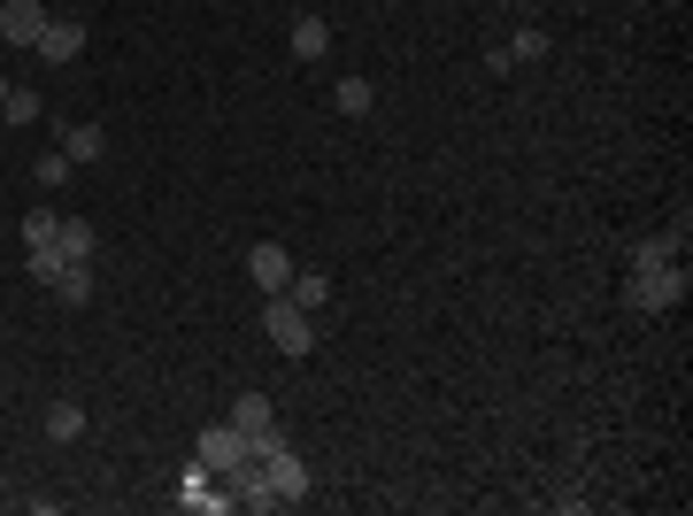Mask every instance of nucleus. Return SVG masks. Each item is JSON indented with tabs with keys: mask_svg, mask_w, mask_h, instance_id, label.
Returning a JSON list of instances; mask_svg holds the SVG:
<instances>
[{
	"mask_svg": "<svg viewBox=\"0 0 693 516\" xmlns=\"http://www.w3.org/2000/svg\"><path fill=\"white\" fill-rule=\"evenodd\" d=\"M70 171H77V163H70V155H62V147H54V155H39V185H70Z\"/></svg>",
	"mask_w": 693,
	"mask_h": 516,
	"instance_id": "412c9836",
	"label": "nucleus"
},
{
	"mask_svg": "<svg viewBox=\"0 0 693 516\" xmlns=\"http://www.w3.org/2000/svg\"><path fill=\"white\" fill-rule=\"evenodd\" d=\"M54 293H62V309H85V301H93V262H62Z\"/></svg>",
	"mask_w": 693,
	"mask_h": 516,
	"instance_id": "f8f14e48",
	"label": "nucleus"
},
{
	"mask_svg": "<svg viewBox=\"0 0 693 516\" xmlns=\"http://www.w3.org/2000/svg\"><path fill=\"white\" fill-rule=\"evenodd\" d=\"M231 424H239V432H270V424H278L270 393H239V401H231Z\"/></svg>",
	"mask_w": 693,
	"mask_h": 516,
	"instance_id": "4468645a",
	"label": "nucleus"
},
{
	"mask_svg": "<svg viewBox=\"0 0 693 516\" xmlns=\"http://www.w3.org/2000/svg\"><path fill=\"white\" fill-rule=\"evenodd\" d=\"M0 109H8V85H0Z\"/></svg>",
	"mask_w": 693,
	"mask_h": 516,
	"instance_id": "5701e85b",
	"label": "nucleus"
},
{
	"mask_svg": "<svg viewBox=\"0 0 693 516\" xmlns=\"http://www.w3.org/2000/svg\"><path fill=\"white\" fill-rule=\"evenodd\" d=\"M93 247H101V239H93V224H85V216H62L54 255H62V262H93Z\"/></svg>",
	"mask_w": 693,
	"mask_h": 516,
	"instance_id": "9d476101",
	"label": "nucleus"
},
{
	"mask_svg": "<svg viewBox=\"0 0 693 516\" xmlns=\"http://www.w3.org/2000/svg\"><path fill=\"white\" fill-rule=\"evenodd\" d=\"M624 301H632L640 317H671V309H686V262H655V270H632Z\"/></svg>",
	"mask_w": 693,
	"mask_h": 516,
	"instance_id": "f03ea898",
	"label": "nucleus"
},
{
	"mask_svg": "<svg viewBox=\"0 0 693 516\" xmlns=\"http://www.w3.org/2000/svg\"><path fill=\"white\" fill-rule=\"evenodd\" d=\"M262 332H270V347H278V354H293V362L317 347V324H309V309H301V301H286V293H270V309H262Z\"/></svg>",
	"mask_w": 693,
	"mask_h": 516,
	"instance_id": "7ed1b4c3",
	"label": "nucleus"
},
{
	"mask_svg": "<svg viewBox=\"0 0 693 516\" xmlns=\"http://www.w3.org/2000/svg\"><path fill=\"white\" fill-rule=\"evenodd\" d=\"M0 132H8V124H0Z\"/></svg>",
	"mask_w": 693,
	"mask_h": 516,
	"instance_id": "b1692460",
	"label": "nucleus"
},
{
	"mask_svg": "<svg viewBox=\"0 0 693 516\" xmlns=\"http://www.w3.org/2000/svg\"><path fill=\"white\" fill-rule=\"evenodd\" d=\"M39 31H46V0H0V39L8 47H39Z\"/></svg>",
	"mask_w": 693,
	"mask_h": 516,
	"instance_id": "0eeeda50",
	"label": "nucleus"
},
{
	"mask_svg": "<svg viewBox=\"0 0 693 516\" xmlns=\"http://www.w3.org/2000/svg\"><path fill=\"white\" fill-rule=\"evenodd\" d=\"M332 109H340V116H370V78H340Z\"/></svg>",
	"mask_w": 693,
	"mask_h": 516,
	"instance_id": "f3484780",
	"label": "nucleus"
},
{
	"mask_svg": "<svg viewBox=\"0 0 693 516\" xmlns=\"http://www.w3.org/2000/svg\"><path fill=\"white\" fill-rule=\"evenodd\" d=\"M0 124H8V132L39 124V93H31V85H8V109H0Z\"/></svg>",
	"mask_w": 693,
	"mask_h": 516,
	"instance_id": "dca6fc26",
	"label": "nucleus"
},
{
	"mask_svg": "<svg viewBox=\"0 0 693 516\" xmlns=\"http://www.w3.org/2000/svg\"><path fill=\"white\" fill-rule=\"evenodd\" d=\"M193 455L208 463V478H231V471H247V432H239L231 416H224V424H200Z\"/></svg>",
	"mask_w": 693,
	"mask_h": 516,
	"instance_id": "20e7f679",
	"label": "nucleus"
},
{
	"mask_svg": "<svg viewBox=\"0 0 693 516\" xmlns=\"http://www.w3.org/2000/svg\"><path fill=\"white\" fill-rule=\"evenodd\" d=\"M31 278L54 286V278H62V255H54V247H31Z\"/></svg>",
	"mask_w": 693,
	"mask_h": 516,
	"instance_id": "4be33fe9",
	"label": "nucleus"
},
{
	"mask_svg": "<svg viewBox=\"0 0 693 516\" xmlns=\"http://www.w3.org/2000/svg\"><path fill=\"white\" fill-rule=\"evenodd\" d=\"M247 463L278 486V502H286V509H293V502H309V463L286 447V432H278V424H270V432H247Z\"/></svg>",
	"mask_w": 693,
	"mask_h": 516,
	"instance_id": "f257e3e1",
	"label": "nucleus"
},
{
	"mask_svg": "<svg viewBox=\"0 0 693 516\" xmlns=\"http://www.w3.org/2000/svg\"><path fill=\"white\" fill-rule=\"evenodd\" d=\"M247 278H255L262 293H286V278H293V255L262 239V247H247Z\"/></svg>",
	"mask_w": 693,
	"mask_h": 516,
	"instance_id": "6e6552de",
	"label": "nucleus"
},
{
	"mask_svg": "<svg viewBox=\"0 0 693 516\" xmlns=\"http://www.w3.org/2000/svg\"><path fill=\"white\" fill-rule=\"evenodd\" d=\"M655 262H679V239H640L632 247V270H655Z\"/></svg>",
	"mask_w": 693,
	"mask_h": 516,
	"instance_id": "aec40b11",
	"label": "nucleus"
},
{
	"mask_svg": "<svg viewBox=\"0 0 693 516\" xmlns=\"http://www.w3.org/2000/svg\"><path fill=\"white\" fill-rule=\"evenodd\" d=\"M324 54H332V23L324 16H301L293 23V62H324Z\"/></svg>",
	"mask_w": 693,
	"mask_h": 516,
	"instance_id": "1a4fd4ad",
	"label": "nucleus"
},
{
	"mask_svg": "<svg viewBox=\"0 0 693 516\" xmlns=\"http://www.w3.org/2000/svg\"><path fill=\"white\" fill-rule=\"evenodd\" d=\"M62 155H70V163H101V155H108V132H101V124H70V132H62Z\"/></svg>",
	"mask_w": 693,
	"mask_h": 516,
	"instance_id": "9b49d317",
	"label": "nucleus"
},
{
	"mask_svg": "<svg viewBox=\"0 0 693 516\" xmlns=\"http://www.w3.org/2000/svg\"><path fill=\"white\" fill-rule=\"evenodd\" d=\"M77 432H85V409H77V401H54V409H46V440H54V447H70Z\"/></svg>",
	"mask_w": 693,
	"mask_h": 516,
	"instance_id": "2eb2a0df",
	"label": "nucleus"
},
{
	"mask_svg": "<svg viewBox=\"0 0 693 516\" xmlns=\"http://www.w3.org/2000/svg\"><path fill=\"white\" fill-rule=\"evenodd\" d=\"M501 54H509V62H539V54H547V31H539V23H524V31L509 39V47H501Z\"/></svg>",
	"mask_w": 693,
	"mask_h": 516,
	"instance_id": "6ab92c4d",
	"label": "nucleus"
},
{
	"mask_svg": "<svg viewBox=\"0 0 693 516\" xmlns=\"http://www.w3.org/2000/svg\"><path fill=\"white\" fill-rule=\"evenodd\" d=\"M31 54H39V62H77V54H85V16H46V31H39Z\"/></svg>",
	"mask_w": 693,
	"mask_h": 516,
	"instance_id": "423d86ee",
	"label": "nucleus"
},
{
	"mask_svg": "<svg viewBox=\"0 0 693 516\" xmlns=\"http://www.w3.org/2000/svg\"><path fill=\"white\" fill-rule=\"evenodd\" d=\"M54 231H62L54 208H31V216H23V247H54Z\"/></svg>",
	"mask_w": 693,
	"mask_h": 516,
	"instance_id": "a211bd4d",
	"label": "nucleus"
},
{
	"mask_svg": "<svg viewBox=\"0 0 693 516\" xmlns=\"http://www.w3.org/2000/svg\"><path fill=\"white\" fill-rule=\"evenodd\" d=\"M177 509H200V516H231L239 502H231V494H216V486H208V463L193 455V463L177 471Z\"/></svg>",
	"mask_w": 693,
	"mask_h": 516,
	"instance_id": "39448f33",
	"label": "nucleus"
},
{
	"mask_svg": "<svg viewBox=\"0 0 693 516\" xmlns=\"http://www.w3.org/2000/svg\"><path fill=\"white\" fill-rule=\"evenodd\" d=\"M286 301H301V309H324V301H332V278H324V270H293V278H286Z\"/></svg>",
	"mask_w": 693,
	"mask_h": 516,
	"instance_id": "ddd939ff",
	"label": "nucleus"
}]
</instances>
